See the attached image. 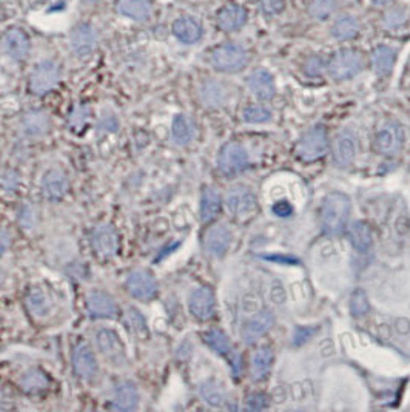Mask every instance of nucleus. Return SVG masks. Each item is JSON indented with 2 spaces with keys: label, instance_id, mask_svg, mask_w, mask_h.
<instances>
[{
  "label": "nucleus",
  "instance_id": "nucleus-12",
  "mask_svg": "<svg viewBox=\"0 0 410 412\" xmlns=\"http://www.w3.org/2000/svg\"><path fill=\"white\" fill-rule=\"evenodd\" d=\"M68 189H70V179L68 174L60 167H51L43 173L40 181V190L42 195L48 201H59L64 198Z\"/></svg>",
  "mask_w": 410,
  "mask_h": 412
},
{
  "label": "nucleus",
  "instance_id": "nucleus-11",
  "mask_svg": "<svg viewBox=\"0 0 410 412\" xmlns=\"http://www.w3.org/2000/svg\"><path fill=\"white\" fill-rule=\"evenodd\" d=\"M226 204L230 214L234 215L236 218L248 216L256 209V196H254L250 187L238 184L233 185L232 189H228L226 195Z\"/></svg>",
  "mask_w": 410,
  "mask_h": 412
},
{
  "label": "nucleus",
  "instance_id": "nucleus-40",
  "mask_svg": "<svg viewBox=\"0 0 410 412\" xmlns=\"http://www.w3.org/2000/svg\"><path fill=\"white\" fill-rule=\"evenodd\" d=\"M244 121L248 124H264L272 119V113L269 108L263 105H250L244 110Z\"/></svg>",
  "mask_w": 410,
  "mask_h": 412
},
{
  "label": "nucleus",
  "instance_id": "nucleus-39",
  "mask_svg": "<svg viewBox=\"0 0 410 412\" xmlns=\"http://www.w3.org/2000/svg\"><path fill=\"white\" fill-rule=\"evenodd\" d=\"M337 5H338L337 0H313L309 8V12L312 17L324 21V19H327L335 10H337Z\"/></svg>",
  "mask_w": 410,
  "mask_h": 412
},
{
  "label": "nucleus",
  "instance_id": "nucleus-29",
  "mask_svg": "<svg viewBox=\"0 0 410 412\" xmlns=\"http://www.w3.org/2000/svg\"><path fill=\"white\" fill-rule=\"evenodd\" d=\"M273 351L269 346H264L256 351V354L253 355L252 360V378L253 382H263L272 371V365H273Z\"/></svg>",
  "mask_w": 410,
  "mask_h": 412
},
{
  "label": "nucleus",
  "instance_id": "nucleus-38",
  "mask_svg": "<svg viewBox=\"0 0 410 412\" xmlns=\"http://www.w3.org/2000/svg\"><path fill=\"white\" fill-rule=\"evenodd\" d=\"M125 324L130 332H132L134 336L144 340L148 336V328H147V320L145 317L142 315V312L138 310L136 308H128L125 312Z\"/></svg>",
  "mask_w": 410,
  "mask_h": 412
},
{
  "label": "nucleus",
  "instance_id": "nucleus-13",
  "mask_svg": "<svg viewBox=\"0 0 410 412\" xmlns=\"http://www.w3.org/2000/svg\"><path fill=\"white\" fill-rule=\"evenodd\" d=\"M376 148L381 154L394 156L401 152L405 146V130L398 122H387L376 135Z\"/></svg>",
  "mask_w": 410,
  "mask_h": 412
},
{
  "label": "nucleus",
  "instance_id": "nucleus-44",
  "mask_svg": "<svg viewBox=\"0 0 410 412\" xmlns=\"http://www.w3.org/2000/svg\"><path fill=\"white\" fill-rule=\"evenodd\" d=\"M285 0H261V10L267 16L279 14L284 10Z\"/></svg>",
  "mask_w": 410,
  "mask_h": 412
},
{
  "label": "nucleus",
  "instance_id": "nucleus-25",
  "mask_svg": "<svg viewBox=\"0 0 410 412\" xmlns=\"http://www.w3.org/2000/svg\"><path fill=\"white\" fill-rule=\"evenodd\" d=\"M173 33L178 37L179 41L184 43H196L201 41L202 37V27L201 23L193 17H179L178 21L173 23Z\"/></svg>",
  "mask_w": 410,
  "mask_h": 412
},
{
  "label": "nucleus",
  "instance_id": "nucleus-9",
  "mask_svg": "<svg viewBox=\"0 0 410 412\" xmlns=\"http://www.w3.org/2000/svg\"><path fill=\"white\" fill-rule=\"evenodd\" d=\"M60 80V67L53 60H43L29 76V89L34 95H47Z\"/></svg>",
  "mask_w": 410,
  "mask_h": 412
},
{
  "label": "nucleus",
  "instance_id": "nucleus-34",
  "mask_svg": "<svg viewBox=\"0 0 410 412\" xmlns=\"http://www.w3.org/2000/svg\"><path fill=\"white\" fill-rule=\"evenodd\" d=\"M200 394L205 403L213 408H221L227 402V391L216 380H207L200 386Z\"/></svg>",
  "mask_w": 410,
  "mask_h": 412
},
{
  "label": "nucleus",
  "instance_id": "nucleus-36",
  "mask_svg": "<svg viewBox=\"0 0 410 412\" xmlns=\"http://www.w3.org/2000/svg\"><path fill=\"white\" fill-rule=\"evenodd\" d=\"M359 31V23L353 16H341L332 27V36L337 41L353 39Z\"/></svg>",
  "mask_w": 410,
  "mask_h": 412
},
{
  "label": "nucleus",
  "instance_id": "nucleus-41",
  "mask_svg": "<svg viewBox=\"0 0 410 412\" xmlns=\"http://www.w3.org/2000/svg\"><path fill=\"white\" fill-rule=\"evenodd\" d=\"M369 298L365 295L363 289H357L353 292L352 299H350V310L355 317H364L369 312Z\"/></svg>",
  "mask_w": 410,
  "mask_h": 412
},
{
  "label": "nucleus",
  "instance_id": "nucleus-51",
  "mask_svg": "<svg viewBox=\"0 0 410 412\" xmlns=\"http://www.w3.org/2000/svg\"><path fill=\"white\" fill-rule=\"evenodd\" d=\"M84 2H86V3H95V2H97V0H84Z\"/></svg>",
  "mask_w": 410,
  "mask_h": 412
},
{
  "label": "nucleus",
  "instance_id": "nucleus-15",
  "mask_svg": "<svg viewBox=\"0 0 410 412\" xmlns=\"http://www.w3.org/2000/svg\"><path fill=\"white\" fill-rule=\"evenodd\" d=\"M73 369L79 378L93 382L99 374V365L95 352L85 343H80L73 351Z\"/></svg>",
  "mask_w": 410,
  "mask_h": 412
},
{
  "label": "nucleus",
  "instance_id": "nucleus-46",
  "mask_svg": "<svg viewBox=\"0 0 410 412\" xmlns=\"http://www.w3.org/2000/svg\"><path fill=\"white\" fill-rule=\"evenodd\" d=\"M272 210H273V214L281 216V218L290 216L291 214H293V207H291V204L289 201H285V199L275 203V205H273Z\"/></svg>",
  "mask_w": 410,
  "mask_h": 412
},
{
  "label": "nucleus",
  "instance_id": "nucleus-7",
  "mask_svg": "<svg viewBox=\"0 0 410 412\" xmlns=\"http://www.w3.org/2000/svg\"><path fill=\"white\" fill-rule=\"evenodd\" d=\"M363 70V56L355 49H341L328 62V73L335 80L355 78Z\"/></svg>",
  "mask_w": 410,
  "mask_h": 412
},
{
  "label": "nucleus",
  "instance_id": "nucleus-28",
  "mask_svg": "<svg viewBox=\"0 0 410 412\" xmlns=\"http://www.w3.org/2000/svg\"><path fill=\"white\" fill-rule=\"evenodd\" d=\"M116 8L122 16H127L133 21H147L152 16L150 0H117Z\"/></svg>",
  "mask_w": 410,
  "mask_h": 412
},
{
  "label": "nucleus",
  "instance_id": "nucleus-30",
  "mask_svg": "<svg viewBox=\"0 0 410 412\" xmlns=\"http://www.w3.org/2000/svg\"><path fill=\"white\" fill-rule=\"evenodd\" d=\"M349 241L350 244L359 252H367L374 242V233L367 222L355 221L349 227Z\"/></svg>",
  "mask_w": 410,
  "mask_h": 412
},
{
  "label": "nucleus",
  "instance_id": "nucleus-1",
  "mask_svg": "<svg viewBox=\"0 0 410 412\" xmlns=\"http://www.w3.org/2000/svg\"><path fill=\"white\" fill-rule=\"evenodd\" d=\"M95 345L105 363L113 369H125L128 352L119 332L113 328H99L95 332Z\"/></svg>",
  "mask_w": 410,
  "mask_h": 412
},
{
  "label": "nucleus",
  "instance_id": "nucleus-45",
  "mask_svg": "<svg viewBox=\"0 0 410 412\" xmlns=\"http://www.w3.org/2000/svg\"><path fill=\"white\" fill-rule=\"evenodd\" d=\"M88 108L85 107H79L71 113V127L74 128H80L85 126V122L88 121Z\"/></svg>",
  "mask_w": 410,
  "mask_h": 412
},
{
  "label": "nucleus",
  "instance_id": "nucleus-42",
  "mask_svg": "<svg viewBox=\"0 0 410 412\" xmlns=\"http://www.w3.org/2000/svg\"><path fill=\"white\" fill-rule=\"evenodd\" d=\"M406 21H407L406 8H395L392 11H389L386 17H384V23H386V27L390 30L401 28L402 25L406 23Z\"/></svg>",
  "mask_w": 410,
  "mask_h": 412
},
{
  "label": "nucleus",
  "instance_id": "nucleus-14",
  "mask_svg": "<svg viewBox=\"0 0 410 412\" xmlns=\"http://www.w3.org/2000/svg\"><path fill=\"white\" fill-rule=\"evenodd\" d=\"M190 314L196 320L208 321L216 314V297L210 287H197L190 293L189 298Z\"/></svg>",
  "mask_w": 410,
  "mask_h": 412
},
{
  "label": "nucleus",
  "instance_id": "nucleus-8",
  "mask_svg": "<svg viewBox=\"0 0 410 412\" xmlns=\"http://www.w3.org/2000/svg\"><path fill=\"white\" fill-rule=\"evenodd\" d=\"M217 167L226 176H234L248 167V154L239 142H227L217 156Z\"/></svg>",
  "mask_w": 410,
  "mask_h": 412
},
{
  "label": "nucleus",
  "instance_id": "nucleus-48",
  "mask_svg": "<svg viewBox=\"0 0 410 412\" xmlns=\"http://www.w3.org/2000/svg\"><path fill=\"white\" fill-rule=\"evenodd\" d=\"M11 247V235L6 232V230L0 229V257L8 252V249Z\"/></svg>",
  "mask_w": 410,
  "mask_h": 412
},
{
  "label": "nucleus",
  "instance_id": "nucleus-3",
  "mask_svg": "<svg viewBox=\"0 0 410 412\" xmlns=\"http://www.w3.org/2000/svg\"><path fill=\"white\" fill-rule=\"evenodd\" d=\"M328 152V137L327 130L322 126H316L310 128L309 132L301 137V141L298 142L296 154L298 158L312 162L326 156Z\"/></svg>",
  "mask_w": 410,
  "mask_h": 412
},
{
  "label": "nucleus",
  "instance_id": "nucleus-17",
  "mask_svg": "<svg viewBox=\"0 0 410 412\" xmlns=\"http://www.w3.org/2000/svg\"><path fill=\"white\" fill-rule=\"evenodd\" d=\"M141 392L133 382H121L114 386L113 397H111L110 408L116 411H134L139 408Z\"/></svg>",
  "mask_w": 410,
  "mask_h": 412
},
{
  "label": "nucleus",
  "instance_id": "nucleus-33",
  "mask_svg": "<svg viewBox=\"0 0 410 412\" xmlns=\"http://www.w3.org/2000/svg\"><path fill=\"white\" fill-rule=\"evenodd\" d=\"M201 99L207 107H221L227 102V89L216 80H207L201 87Z\"/></svg>",
  "mask_w": 410,
  "mask_h": 412
},
{
  "label": "nucleus",
  "instance_id": "nucleus-43",
  "mask_svg": "<svg viewBox=\"0 0 410 412\" xmlns=\"http://www.w3.org/2000/svg\"><path fill=\"white\" fill-rule=\"evenodd\" d=\"M19 221H21V226L25 229H33L36 226L37 221V211L34 207L31 205H25V207L21 209V214H19Z\"/></svg>",
  "mask_w": 410,
  "mask_h": 412
},
{
  "label": "nucleus",
  "instance_id": "nucleus-22",
  "mask_svg": "<svg viewBox=\"0 0 410 412\" xmlns=\"http://www.w3.org/2000/svg\"><path fill=\"white\" fill-rule=\"evenodd\" d=\"M247 22V12L238 3H228L217 12V25L222 31H238Z\"/></svg>",
  "mask_w": 410,
  "mask_h": 412
},
{
  "label": "nucleus",
  "instance_id": "nucleus-27",
  "mask_svg": "<svg viewBox=\"0 0 410 412\" xmlns=\"http://www.w3.org/2000/svg\"><path fill=\"white\" fill-rule=\"evenodd\" d=\"M196 126L187 115H176L171 124V137L178 146H187L195 139Z\"/></svg>",
  "mask_w": 410,
  "mask_h": 412
},
{
  "label": "nucleus",
  "instance_id": "nucleus-49",
  "mask_svg": "<svg viewBox=\"0 0 410 412\" xmlns=\"http://www.w3.org/2000/svg\"><path fill=\"white\" fill-rule=\"evenodd\" d=\"M101 128L105 132H114L117 128V119L114 116H104L101 121Z\"/></svg>",
  "mask_w": 410,
  "mask_h": 412
},
{
  "label": "nucleus",
  "instance_id": "nucleus-6",
  "mask_svg": "<svg viewBox=\"0 0 410 412\" xmlns=\"http://www.w3.org/2000/svg\"><path fill=\"white\" fill-rule=\"evenodd\" d=\"M125 289L130 297L138 301H152L158 295V281L154 275L147 269H134L128 273Z\"/></svg>",
  "mask_w": 410,
  "mask_h": 412
},
{
  "label": "nucleus",
  "instance_id": "nucleus-4",
  "mask_svg": "<svg viewBox=\"0 0 410 412\" xmlns=\"http://www.w3.org/2000/svg\"><path fill=\"white\" fill-rule=\"evenodd\" d=\"M248 54L242 47L234 43H224L211 53V65L224 73H236L245 68Z\"/></svg>",
  "mask_w": 410,
  "mask_h": 412
},
{
  "label": "nucleus",
  "instance_id": "nucleus-37",
  "mask_svg": "<svg viewBox=\"0 0 410 412\" xmlns=\"http://www.w3.org/2000/svg\"><path fill=\"white\" fill-rule=\"evenodd\" d=\"M204 340L208 345V347L213 349L216 354L224 355V357L232 354V343H230L228 336L219 329L207 330V332L204 334Z\"/></svg>",
  "mask_w": 410,
  "mask_h": 412
},
{
  "label": "nucleus",
  "instance_id": "nucleus-32",
  "mask_svg": "<svg viewBox=\"0 0 410 412\" xmlns=\"http://www.w3.org/2000/svg\"><path fill=\"white\" fill-rule=\"evenodd\" d=\"M222 205L221 195L213 187H205L201 196V220L208 222L219 215Z\"/></svg>",
  "mask_w": 410,
  "mask_h": 412
},
{
  "label": "nucleus",
  "instance_id": "nucleus-16",
  "mask_svg": "<svg viewBox=\"0 0 410 412\" xmlns=\"http://www.w3.org/2000/svg\"><path fill=\"white\" fill-rule=\"evenodd\" d=\"M232 232L227 226L224 224H216V226L210 227L205 233L204 238V246L205 252L213 258H222L227 253L232 244Z\"/></svg>",
  "mask_w": 410,
  "mask_h": 412
},
{
  "label": "nucleus",
  "instance_id": "nucleus-5",
  "mask_svg": "<svg viewBox=\"0 0 410 412\" xmlns=\"http://www.w3.org/2000/svg\"><path fill=\"white\" fill-rule=\"evenodd\" d=\"M90 244L96 257L102 260L113 258L119 251V235H117V230L111 224H97L91 230Z\"/></svg>",
  "mask_w": 410,
  "mask_h": 412
},
{
  "label": "nucleus",
  "instance_id": "nucleus-47",
  "mask_svg": "<svg viewBox=\"0 0 410 412\" xmlns=\"http://www.w3.org/2000/svg\"><path fill=\"white\" fill-rule=\"evenodd\" d=\"M248 408L250 409H254V411H259L267 407V397L264 394H252L250 397H248Z\"/></svg>",
  "mask_w": 410,
  "mask_h": 412
},
{
  "label": "nucleus",
  "instance_id": "nucleus-26",
  "mask_svg": "<svg viewBox=\"0 0 410 412\" xmlns=\"http://www.w3.org/2000/svg\"><path fill=\"white\" fill-rule=\"evenodd\" d=\"M27 306L31 314L36 318H45L51 314L53 303L51 298L48 297V293L42 289V287L36 286L31 287L27 293Z\"/></svg>",
  "mask_w": 410,
  "mask_h": 412
},
{
  "label": "nucleus",
  "instance_id": "nucleus-10",
  "mask_svg": "<svg viewBox=\"0 0 410 412\" xmlns=\"http://www.w3.org/2000/svg\"><path fill=\"white\" fill-rule=\"evenodd\" d=\"M85 303L90 317L97 320H113L119 314V306L114 297L102 289L90 290Z\"/></svg>",
  "mask_w": 410,
  "mask_h": 412
},
{
  "label": "nucleus",
  "instance_id": "nucleus-23",
  "mask_svg": "<svg viewBox=\"0 0 410 412\" xmlns=\"http://www.w3.org/2000/svg\"><path fill=\"white\" fill-rule=\"evenodd\" d=\"M248 89L253 91V95L256 96L261 101H269L276 93V85L275 79L267 70H256L250 74L248 78Z\"/></svg>",
  "mask_w": 410,
  "mask_h": 412
},
{
  "label": "nucleus",
  "instance_id": "nucleus-35",
  "mask_svg": "<svg viewBox=\"0 0 410 412\" xmlns=\"http://www.w3.org/2000/svg\"><path fill=\"white\" fill-rule=\"evenodd\" d=\"M395 65V52L390 47H378L372 54V68L378 76H389Z\"/></svg>",
  "mask_w": 410,
  "mask_h": 412
},
{
  "label": "nucleus",
  "instance_id": "nucleus-50",
  "mask_svg": "<svg viewBox=\"0 0 410 412\" xmlns=\"http://www.w3.org/2000/svg\"><path fill=\"white\" fill-rule=\"evenodd\" d=\"M372 2H374V5L376 6H387L392 2H395V0H372Z\"/></svg>",
  "mask_w": 410,
  "mask_h": 412
},
{
  "label": "nucleus",
  "instance_id": "nucleus-24",
  "mask_svg": "<svg viewBox=\"0 0 410 412\" xmlns=\"http://www.w3.org/2000/svg\"><path fill=\"white\" fill-rule=\"evenodd\" d=\"M51 122L49 117L42 110H31L22 119V128L23 133L29 137H40L49 132Z\"/></svg>",
  "mask_w": 410,
  "mask_h": 412
},
{
  "label": "nucleus",
  "instance_id": "nucleus-2",
  "mask_svg": "<svg viewBox=\"0 0 410 412\" xmlns=\"http://www.w3.org/2000/svg\"><path fill=\"white\" fill-rule=\"evenodd\" d=\"M350 199L344 193L335 192L327 195L322 203L321 222L327 235H338L347 226L350 216Z\"/></svg>",
  "mask_w": 410,
  "mask_h": 412
},
{
  "label": "nucleus",
  "instance_id": "nucleus-21",
  "mask_svg": "<svg viewBox=\"0 0 410 412\" xmlns=\"http://www.w3.org/2000/svg\"><path fill=\"white\" fill-rule=\"evenodd\" d=\"M3 49L11 59L22 60L29 54V39L21 28H11L3 36Z\"/></svg>",
  "mask_w": 410,
  "mask_h": 412
},
{
  "label": "nucleus",
  "instance_id": "nucleus-19",
  "mask_svg": "<svg viewBox=\"0 0 410 412\" xmlns=\"http://www.w3.org/2000/svg\"><path fill=\"white\" fill-rule=\"evenodd\" d=\"M275 324V318L269 310H261L259 314L250 318L242 328V339L247 345H253L259 339H263L265 334L270 332V329Z\"/></svg>",
  "mask_w": 410,
  "mask_h": 412
},
{
  "label": "nucleus",
  "instance_id": "nucleus-20",
  "mask_svg": "<svg viewBox=\"0 0 410 412\" xmlns=\"http://www.w3.org/2000/svg\"><path fill=\"white\" fill-rule=\"evenodd\" d=\"M96 31L88 23H80L71 33V48L79 58H88L96 48Z\"/></svg>",
  "mask_w": 410,
  "mask_h": 412
},
{
  "label": "nucleus",
  "instance_id": "nucleus-18",
  "mask_svg": "<svg viewBox=\"0 0 410 412\" xmlns=\"http://www.w3.org/2000/svg\"><path fill=\"white\" fill-rule=\"evenodd\" d=\"M357 136L352 130L341 132L333 144V159L339 167H349L357 156Z\"/></svg>",
  "mask_w": 410,
  "mask_h": 412
},
{
  "label": "nucleus",
  "instance_id": "nucleus-31",
  "mask_svg": "<svg viewBox=\"0 0 410 412\" xmlns=\"http://www.w3.org/2000/svg\"><path fill=\"white\" fill-rule=\"evenodd\" d=\"M49 386V378L39 367H31L21 377V388L28 394H40Z\"/></svg>",
  "mask_w": 410,
  "mask_h": 412
}]
</instances>
